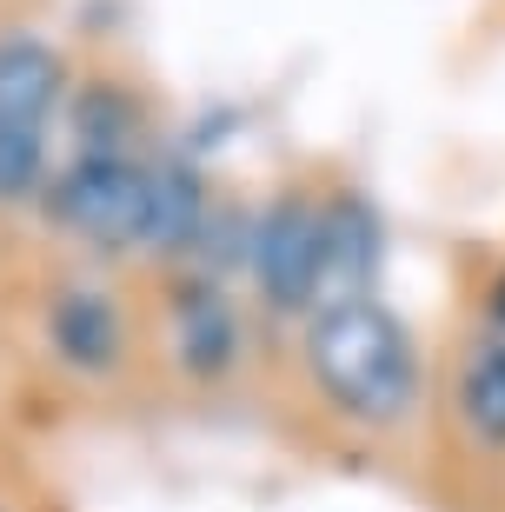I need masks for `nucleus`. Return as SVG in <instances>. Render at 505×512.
Instances as JSON below:
<instances>
[{
  "mask_svg": "<svg viewBox=\"0 0 505 512\" xmlns=\"http://www.w3.org/2000/svg\"><path fill=\"white\" fill-rule=\"evenodd\" d=\"M306 360H313L319 393L366 426H399L419 406V346L406 320L373 293L326 306L306 333Z\"/></svg>",
  "mask_w": 505,
  "mask_h": 512,
  "instance_id": "1",
  "label": "nucleus"
},
{
  "mask_svg": "<svg viewBox=\"0 0 505 512\" xmlns=\"http://www.w3.org/2000/svg\"><path fill=\"white\" fill-rule=\"evenodd\" d=\"M60 87H67V67L47 40L27 27L0 34V200L47 193L54 180L47 153H54Z\"/></svg>",
  "mask_w": 505,
  "mask_h": 512,
  "instance_id": "2",
  "label": "nucleus"
},
{
  "mask_svg": "<svg viewBox=\"0 0 505 512\" xmlns=\"http://www.w3.org/2000/svg\"><path fill=\"white\" fill-rule=\"evenodd\" d=\"M47 213L60 233L87 247H147V207H153V160L147 153H74L47 180Z\"/></svg>",
  "mask_w": 505,
  "mask_h": 512,
  "instance_id": "3",
  "label": "nucleus"
},
{
  "mask_svg": "<svg viewBox=\"0 0 505 512\" xmlns=\"http://www.w3.org/2000/svg\"><path fill=\"white\" fill-rule=\"evenodd\" d=\"M253 280H260L266 306L300 313L326 293V207L306 193H280L273 207L253 220Z\"/></svg>",
  "mask_w": 505,
  "mask_h": 512,
  "instance_id": "4",
  "label": "nucleus"
},
{
  "mask_svg": "<svg viewBox=\"0 0 505 512\" xmlns=\"http://www.w3.org/2000/svg\"><path fill=\"white\" fill-rule=\"evenodd\" d=\"M167 333H173V360L187 373H200V380H220L226 366L240 360V313L220 293V280H206V273L173 286Z\"/></svg>",
  "mask_w": 505,
  "mask_h": 512,
  "instance_id": "5",
  "label": "nucleus"
},
{
  "mask_svg": "<svg viewBox=\"0 0 505 512\" xmlns=\"http://www.w3.org/2000/svg\"><path fill=\"white\" fill-rule=\"evenodd\" d=\"M47 333H54L60 360L80 366V373H107L127 346V320H120V300L94 280L60 286L54 306H47Z\"/></svg>",
  "mask_w": 505,
  "mask_h": 512,
  "instance_id": "6",
  "label": "nucleus"
},
{
  "mask_svg": "<svg viewBox=\"0 0 505 512\" xmlns=\"http://www.w3.org/2000/svg\"><path fill=\"white\" fill-rule=\"evenodd\" d=\"M379 260H386V227L366 200H333L326 207V293L333 300H366Z\"/></svg>",
  "mask_w": 505,
  "mask_h": 512,
  "instance_id": "7",
  "label": "nucleus"
},
{
  "mask_svg": "<svg viewBox=\"0 0 505 512\" xmlns=\"http://www.w3.org/2000/svg\"><path fill=\"white\" fill-rule=\"evenodd\" d=\"M206 187H200V167L167 153L153 160V207H147V247L153 253H187L200 247V227H206Z\"/></svg>",
  "mask_w": 505,
  "mask_h": 512,
  "instance_id": "8",
  "label": "nucleus"
},
{
  "mask_svg": "<svg viewBox=\"0 0 505 512\" xmlns=\"http://www.w3.org/2000/svg\"><path fill=\"white\" fill-rule=\"evenodd\" d=\"M459 419L479 446H505V333H479L459 366Z\"/></svg>",
  "mask_w": 505,
  "mask_h": 512,
  "instance_id": "9",
  "label": "nucleus"
},
{
  "mask_svg": "<svg viewBox=\"0 0 505 512\" xmlns=\"http://www.w3.org/2000/svg\"><path fill=\"white\" fill-rule=\"evenodd\" d=\"M74 153H140V100L113 80L80 87L74 100Z\"/></svg>",
  "mask_w": 505,
  "mask_h": 512,
  "instance_id": "10",
  "label": "nucleus"
},
{
  "mask_svg": "<svg viewBox=\"0 0 505 512\" xmlns=\"http://www.w3.org/2000/svg\"><path fill=\"white\" fill-rule=\"evenodd\" d=\"M492 333H505V273H499V280H492Z\"/></svg>",
  "mask_w": 505,
  "mask_h": 512,
  "instance_id": "11",
  "label": "nucleus"
}]
</instances>
